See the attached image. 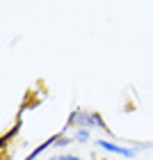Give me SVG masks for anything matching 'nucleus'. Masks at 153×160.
Listing matches in <instances>:
<instances>
[{
	"mask_svg": "<svg viewBox=\"0 0 153 160\" xmlns=\"http://www.w3.org/2000/svg\"><path fill=\"white\" fill-rule=\"evenodd\" d=\"M96 147L107 151V153L121 156V158H135L137 156V149L135 147H121V144H114V142H107V140H96Z\"/></svg>",
	"mask_w": 153,
	"mask_h": 160,
	"instance_id": "nucleus-1",
	"label": "nucleus"
},
{
	"mask_svg": "<svg viewBox=\"0 0 153 160\" xmlns=\"http://www.w3.org/2000/svg\"><path fill=\"white\" fill-rule=\"evenodd\" d=\"M67 128H94V114L91 112H85V110H73L69 114V121H67Z\"/></svg>",
	"mask_w": 153,
	"mask_h": 160,
	"instance_id": "nucleus-2",
	"label": "nucleus"
},
{
	"mask_svg": "<svg viewBox=\"0 0 153 160\" xmlns=\"http://www.w3.org/2000/svg\"><path fill=\"white\" fill-rule=\"evenodd\" d=\"M55 144H57V135H53V137H50V140H46V142H43V144H39V147H37V149H34V151H32V153H30V156H27L25 160H34V158H37V156H41V153H43V151H46L48 147H55Z\"/></svg>",
	"mask_w": 153,
	"mask_h": 160,
	"instance_id": "nucleus-3",
	"label": "nucleus"
},
{
	"mask_svg": "<svg viewBox=\"0 0 153 160\" xmlns=\"http://www.w3.org/2000/svg\"><path fill=\"white\" fill-rule=\"evenodd\" d=\"M89 137H91L89 128H78L76 133H73V140H76V142H87Z\"/></svg>",
	"mask_w": 153,
	"mask_h": 160,
	"instance_id": "nucleus-4",
	"label": "nucleus"
},
{
	"mask_svg": "<svg viewBox=\"0 0 153 160\" xmlns=\"http://www.w3.org/2000/svg\"><path fill=\"white\" fill-rule=\"evenodd\" d=\"M91 114H94V128H101V130H110V128H107V123L103 121V117H101L98 112H91Z\"/></svg>",
	"mask_w": 153,
	"mask_h": 160,
	"instance_id": "nucleus-5",
	"label": "nucleus"
},
{
	"mask_svg": "<svg viewBox=\"0 0 153 160\" xmlns=\"http://www.w3.org/2000/svg\"><path fill=\"white\" fill-rule=\"evenodd\" d=\"M16 130H18V126H14V128L9 130V133H7V135L2 137V144H5V142H9V140H12V137H14V135H16Z\"/></svg>",
	"mask_w": 153,
	"mask_h": 160,
	"instance_id": "nucleus-6",
	"label": "nucleus"
},
{
	"mask_svg": "<svg viewBox=\"0 0 153 160\" xmlns=\"http://www.w3.org/2000/svg\"><path fill=\"white\" fill-rule=\"evenodd\" d=\"M57 160H71V156H57Z\"/></svg>",
	"mask_w": 153,
	"mask_h": 160,
	"instance_id": "nucleus-7",
	"label": "nucleus"
},
{
	"mask_svg": "<svg viewBox=\"0 0 153 160\" xmlns=\"http://www.w3.org/2000/svg\"><path fill=\"white\" fill-rule=\"evenodd\" d=\"M71 160H82V158H78V156H71Z\"/></svg>",
	"mask_w": 153,
	"mask_h": 160,
	"instance_id": "nucleus-8",
	"label": "nucleus"
},
{
	"mask_svg": "<svg viewBox=\"0 0 153 160\" xmlns=\"http://www.w3.org/2000/svg\"><path fill=\"white\" fill-rule=\"evenodd\" d=\"M50 160H57V156H55V158H50Z\"/></svg>",
	"mask_w": 153,
	"mask_h": 160,
	"instance_id": "nucleus-9",
	"label": "nucleus"
}]
</instances>
